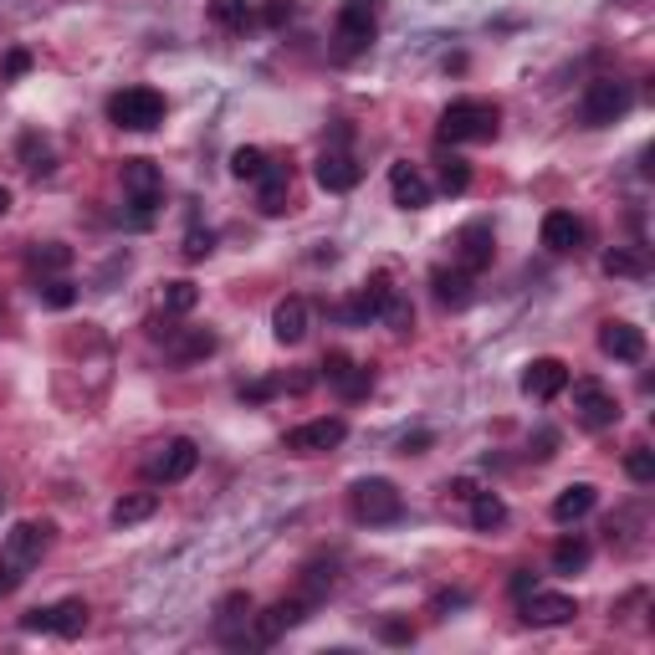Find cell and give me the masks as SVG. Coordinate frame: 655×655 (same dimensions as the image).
Masks as SVG:
<instances>
[{
	"instance_id": "1",
	"label": "cell",
	"mask_w": 655,
	"mask_h": 655,
	"mask_svg": "<svg viewBox=\"0 0 655 655\" xmlns=\"http://www.w3.org/2000/svg\"><path fill=\"white\" fill-rule=\"evenodd\" d=\"M47 548H52V522H16L6 533V548H0V599L21 589V579L36 569Z\"/></svg>"
},
{
	"instance_id": "2",
	"label": "cell",
	"mask_w": 655,
	"mask_h": 655,
	"mask_svg": "<svg viewBox=\"0 0 655 655\" xmlns=\"http://www.w3.org/2000/svg\"><path fill=\"white\" fill-rule=\"evenodd\" d=\"M497 128H502V113L487 98H456L441 113V139L446 144H492Z\"/></svg>"
},
{
	"instance_id": "3",
	"label": "cell",
	"mask_w": 655,
	"mask_h": 655,
	"mask_svg": "<svg viewBox=\"0 0 655 655\" xmlns=\"http://www.w3.org/2000/svg\"><path fill=\"white\" fill-rule=\"evenodd\" d=\"M348 512H354V522H364V528H384V522H400L405 497L389 476H364V482L348 487Z\"/></svg>"
},
{
	"instance_id": "4",
	"label": "cell",
	"mask_w": 655,
	"mask_h": 655,
	"mask_svg": "<svg viewBox=\"0 0 655 655\" xmlns=\"http://www.w3.org/2000/svg\"><path fill=\"white\" fill-rule=\"evenodd\" d=\"M123 195H128V226H149L164 200V174L154 159H123Z\"/></svg>"
},
{
	"instance_id": "5",
	"label": "cell",
	"mask_w": 655,
	"mask_h": 655,
	"mask_svg": "<svg viewBox=\"0 0 655 655\" xmlns=\"http://www.w3.org/2000/svg\"><path fill=\"white\" fill-rule=\"evenodd\" d=\"M108 123L123 128V134H149V128L164 123V93H154V87H123V93L108 98Z\"/></svg>"
},
{
	"instance_id": "6",
	"label": "cell",
	"mask_w": 655,
	"mask_h": 655,
	"mask_svg": "<svg viewBox=\"0 0 655 655\" xmlns=\"http://www.w3.org/2000/svg\"><path fill=\"white\" fill-rule=\"evenodd\" d=\"M384 0H343L338 6V57H359L379 31Z\"/></svg>"
},
{
	"instance_id": "7",
	"label": "cell",
	"mask_w": 655,
	"mask_h": 655,
	"mask_svg": "<svg viewBox=\"0 0 655 655\" xmlns=\"http://www.w3.org/2000/svg\"><path fill=\"white\" fill-rule=\"evenodd\" d=\"M630 103H635L630 82H620V77H599V82H589V93H584L579 113H584L589 128H609V123H620V118L630 113Z\"/></svg>"
},
{
	"instance_id": "8",
	"label": "cell",
	"mask_w": 655,
	"mask_h": 655,
	"mask_svg": "<svg viewBox=\"0 0 655 655\" xmlns=\"http://www.w3.org/2000/svg\"><path fill=\"white\" fill-rule=\"evenodd\" d=\"M200 466V446L190 441V435H174V441H164L149 461H144V476L154 487H174V482H185V476Z\"/></svg>"
},
{
	"instance_id": "9",
	"label": "cell",
	"mask_w": 655,
	"mask_h": 655,
	"mask_svg": "<svg viewBox=\"0 0 655 655\" xmlns=\"http://www.w3.org/2000/svg\"><path fill=\"white\" fill-rule=\"evenodd\" d=\"M308 599H282V604H272V609H261V615H251V625H246V650H267V645H277V635H287L292 625H302L308 620Z\"/></svg>"
},
{
	"instance_id": "10",
	"label": "cell",
	"mask_w": 655,
	"mask_h": 655,
	"mask_svg": "<svg viewBox=\"0 0 655 655\" xmlns=\"http://www.w3.org/2000/svg\"><path fill=\"white\" fill-rule=\"evenodd\" d=\"M574 420L584 430H609V425H620V400L599 379H579L574 384Z\"/></svg>"
},
{
	"instance_id": "11",
	"label": "cell",
	"mask_w": 655,
	"mask_h": 655,
	"mask_svg": "<svg viewBox=\"0 0 655 655\" xmlns=\"http://www.w3.org/2000/svg\"><path fill=\"white\" fill-rule=\"evenodd\" d=\"M343 435H348V425L338 415H323V420H308V425L287 430L282 435V451H292V456H323V451L343 446Z\"/></svg>"
},
{
	"instance_id": "12",
	"label": "cell",
	"mask_w": 655,
	"mask_h": 655,
	"mask_svg": "<svg viewBox=\"0 0 655 655\" xmlns=\"http://www.w3.org/2000/svg\"><path fill=\"white\" fill-rule=\"evenodd\" d=\"M451 246H456V267H466L471 277H476V272H487V267H492V256H497V236H492L487 221L461 226Z\"/></svg>"
},
{
	"instance_id": "13",
	"label": "cell",
	"mask_w": 655,
	"mask_h": 655,
	"mask_svg": "<svg viewBox=\"0 0 655 655\" xmlns=\"http://www.w3.org/2000/svg\"><path fill=\"white\" fill-rule=\"evenodd\" d=\"M574 615H579V604L569 594H548V589L522 594V620H528V625H569Z\"/></svg>"
},
{
	"instance_id": "14",
	"label": "cell",
	"mask_w": 655,
	"mask_h": 655,
	"mask_svg": "<svg viewBox=\"0 0 655 655\" xmlns=\"http://www.w3.org/2000/svg\"><path fill=\"white\" fill-rule=\"evenodd\" d=\"M599 348H604L609 359H620V364H640L645 359V328H635L625 318H609L599 328Z\"/></svg>"
},
{
	"instance_id": "15",
	"label": "cell",
	"mask_w": 655,
	"mask_h": 655,
	"mask_svg": "<svg viewBox=\"0 0 655 655\" xmlns=\"http://www.w3.org/2000/svg\"><path fill=\"white\" fill-rule=\"evenodd\" d=\"M563 389H569V364L563 359H533L522 369V395L528 400H553Z\"/></svg>"
},
{
	"instance_id": "16",
	"label": "cell",
	"mask_w": 655,
	"mask_h": 655,
	"mask_svg": "<svg viewBox=\"0 0 655 655\" xmlns=\"http://www.w3.org/2000/svg\"><path fill=\"white\" fill-rule=\"evenodd\" d=\"M430 292H435L441 308L461 313V308H471V297H476V277L466 267H435L430 272Z\"/></svg>"
},
{
	"instance_id": "17",
	"label": "cell",
	"mask_w": 655,
	"mask_h": 655,
	"mask_svg": "<svg viewBox=\"0 0 655 655\" xmlns=\"http://www.w3.org/2000/svg\"><path fill=\"white\" fill-rule=\"evenodd\" d=\"M323 374H328V384H338L343 400H364L369 389H374V369L354 364L348 354H328V359H323Z\"/></svg>"
},
{
	"instance_id": "18",
	"label": "cell",
	"mask_w": 655,
	"mask_h": 655,
	"mask_svg": "<svg viewBox=\"0 0 655 655\" xmlns=\"http://www.w3.org/2000/svg\"><path fill=\"white\" fill-rule=\"evenodd\" d=\"M389 195H395L400 210H425L430 205V180L415 169V164H389Z\"/></svg>"
},
{
	"instance_id": "19",
	"label": "cell",
	"mask_w": 655,
	"mask_h": 655,
	"mask_svg": "<svg viewBox=\"0 0 655 655\" xmlns=\"http://www.w3.org/2000/svg\"><path fill=\"white\" fill-rule=\"evenodd\" d=\"M389 292H395V282H389V272H374L359 292H354V302L343 308V318L348 323H374L379 313H384V302H389Z\"/></svg>"
},
{
	"instance_id": "20",
	"label": "cell",
	"mask_w": 655,
	"mask_h": 655,
	"mask_svg": "<svg viewBox=\"0 0 655 655\" xmlns=\"http://www.w3.org/2000/svg\"><path fill=\"white\" fill-rule=\"evenodd\" d=\"M246 625H251V594H226L221 609H215V635L246 650Z\"/></svg>"
},
{
	"instance_id": "21",
	"label": "cell",
	"mask_w": 655,
	"mask_h": 655,
	"mask_svg": "<svg viewBox=\"0 0 655 655\" xmlns=\"http://www.w3.org/2000/svg\"><path fill=\"white\" fill-rule=\"evenodd\" d=\"M543 246L558 251V256L579 251V246H584V221H579L574 210H548V215H543Z\"/></svg>"
},
{
	"instance_id": "22",
	"label": "cell",
	"mask_w": 655,
	"mask_h": 655,
	"mask_svg": "<svg viewBox=\"0 0 655 655\" xmlns=\"http://www.w3.org/2000/svg\"><path fill=\"white\" fill-rule=\"evenodd\" d=\"M313 174H318V185H323L328 195H343V190H354V185H359V174H364V169H359V159H354V154L328 149V154L318 159V169H313Z\"/></svg>"
},
{
	"instance_id": "23",
	"label": "cell",
	"mask_w": 655,
	"mask_h": 655,
	"mask_svg": "<svg viewBox=\"0 0 655 655\" xmlns=\"http://www.w3.org/2000/svg\"><path fill=\"white\" fill-rule=\"evenodd\" d=\"M287 195H292V169L267 159V169H261V180H256V205H261V215H282V210H287Z\"/></svg>"
},
{
	"instance_id": "24",
	"label": "cell",
	"mask_w": 655,
	"mask_h": 655,
	"mask_svg": "<svg viewBox=\"0 0 655 655\" xmlns=\"http://www.w3.org/2000/svg\"><path fill=\"white\" fill-rule=\"evenodd\" d=\"M272 338H277L282 348H292V343L308 338V302H302V297H282L277 313H272Z\"/></svg>"
},
{
	"instance_id": "25",
	"label": "cell",
	"mask_w": 655,
	"mask_h": 655,
	"mask_svg": "<svg viewBox=\"0 0 655 655\" xmlns=\"http://www.w3.org/2000/svg\"><path fill=\"white\" fill-rule=\"evenodd\" d=\"M599 507V487H589V482H574V487H563L558 497H553V522H584L589 512Z\"/></svg>"
},
{
	"instance_id": "26",
	"label": "cell",
	"mask_w": 655,
	"mask_h": 655,
	"mask_svg": "<svg viewBox=\"0 0 655 655\" xmlns=\"http://www.w3.org/2000/svg\"><path fill=\"white\" fill-rule=\"evenodd\" d=\"M471 528H476V533L507 528V502H502L497 492H471Z\"/></svg>"
},
{
	"instance_id": "27",
	"label": "cell",
	"mask_w": 655,
	"mask_h": 655,
	"mask_svg": "<svg viewBox=\"0 0 655 655\" xmlns=\"http://www.w3.org/2000/svg\"><path fill=\"white\" fill-rule=\"evenodd\" d=\"M604 272L609 277H645L650 256H645V246H615V251H604Z\"/></svg>"
},
{
	"instance_id": "28",
	"label": "cell",
	"mask_w": 655,
	"mask_h": 655,
	"mask_svg": "<svg viewBox=\"0 0 655 655\" xmlns=\"http://www.w3.org/2000/svg\"><path fill=\"white\" fill-rule=\"evenodd\" d=\"M154 507H159L154 492H128V497H118V502H113V528H134V522L154 517Z\"/></svg>"
},
{
	"instance_id": "29",
	"label": "cell",
	"mask_w": 655,
	"mask_h": 655,
	"mask_svg": "<svg viewBox=\"0 0 655 655\" xmlns=\"http://www.w3.org/2000/svg\"><path fill=\"white\" fill-rule=\"evenodd\" d=\"M210 354H215V333H210V328H190L180 343L169 348L174 364H200V359H210Z\"/></svg>"
},
{
	"instance_id": "30",
	"label": "cell",
	"mask_w": 655,
	"mask_h": 655,
	"mask_svg": "<svg viewBox=\"0 0 655 655\" xmlns=\"http://www.w3.org/2000/svg\"><path fill=\"white\" fill-rule=\"evenodd\" d=\"M82 630H87V604H82V599H62V604H52V635L77 640Z\"/></svg>"
},
{
	"instance_id": "31",
	"label": "cell",
	"mask_w": 655,
	"mask_h": 655,
	"mask_svg": "<svg viewBox=\"0 0 655 655\" xmlns=\"http://www.w3.org/2000/svg\"><path fill=\"white\" fill-rule=\"evenodd\" d=\"M72 267V246L47 241V246H31V272H67Z\"/></svg>"
},
{
	"instance_id": "32",
	"label": "cell",
	"mask_w": 655,
	"mask_h": 655,
	"mask_svg": "<svg viewBox=\"0 0 655 655\" xmlns=\"http://www.w3.org/2000/svg\"><path fill=\"white\" fill-rule=\"evenodd\" d=\"M584 563H589V543H584V538H563V543L553 548V569H558V574H579Z\"/></svg>"
},
{
	"instance_id": "33",
	"label": "cell",
	"mask_w": 655,
	"mask_h": 655,
	"mask_svg": "<svg viewBox=\"0 0 655 655\" xmlns=\"http://www.w3.org/2000/svg\"><path fill=\"white\" fill-rule=\"evenodd\" d=\"M210 21L226 31H246L251 11H246V0H210Z\"/></svg>"
},
{
	"instance_id": "34",
	"label": "cell",
	"mask_w": 655,
	"mask_h": 655,
	"mask_svg": "<svg viewBox=\"0 0 655 655\" xmlns=\"http://www.w3.org/2000/svg\"><path fill=\"white\" fill-rule=\"evenodd\" d=\"M36 297L47 302V308H72V302H77V287H72L67 277H41V282H36Z\"/></svg>"
},
{
	"instance_id": "35",
	"label": "cell",
	"mask_w": 655,
	"mask_h": 655,
	"mask_svg": "<svg viewBox=\"0 0 655 655\" xmlns=\"http://www.w3.org/2000/svg\"><path fill=\"white\" fill-rule=\"evenodd\" d=\"M195 302H200V287L195 282H164V313H190L195 308Z\"/></svg>"
},
{
	"instance_id": "36",
	"label": "cell",
	"mask_w": 655,
	"mask_h": 655,
	"mask_svg": "<svg viewBox=\"0 0 655 655\" xmlns=\"http://www.w3.org/2000/svg\"><path fill=\"white\" fill-rule=\"evenodd\" d=\"M389 328H395V333H410V323H415V308H410V297L395 287V292H389V302H384V313H379Z\"/></svg>"
},
{
	"instance_id": "37",
	"label": "cell",
	"mask_w": 655,
	"mask_h": 655,
	"mask_svg": "<svg viewBox=\"0 0 655 655\" xmlns=\"http://www.w3.org/2000/svg\"><path fill=\"white\" fill-rule=\"evenodd\" d=\"M625 471H630V482H635V487H650V482H655V451H650V446H630Z\"/></svg>"
},
{
	"instance_id": "38",
	"label": "cell",
	"mask_w": 655,
	"mask_h": 655,
	"mask_svg": "<svg viewBox=\"0 0 655 655\" xmlns=\"http://www.w3.org/2000/svg\"><path fill=\"white\" fill-rule=\"evenodd\" d=\"M466 185H471V164L466 159H441V190L446 195H466Z\"/></svg>"
},
{
	"instance_id": "39",
	"label": "cell",
	"mask_w": 655,
	"mask_h": 655,
	"mask_svg": "<svg viewBox=\"0 0 655 655\" xmlns=\"http://www.w3.org/2000/svg\"><path fill=\"white\" fill-rule=\"evenodd\" d=\"M261 169H267V154H261V149H236L231 154V174H236V180H261Z\"/></svg>"
},
{
	"instance_id": "40",
	"label": "cell",
	"mask_w": 655,
	"mask_h": 655,
	"mask_svg": "<svg viewBox=\"0 0 655 655\" xmlns=\"http://www.w3.org/2000/svg\"><path fill=\"white\" fill-rule=\"evenodd\" d=\"M21 159H26L31 174H52V149H47V139L26 134V139H21Z\"/></svg>"
},
{
	"instance_id": "41",
	"label": "cell",
	"mask_w": 655,
	"mask_h": 655,
	"mask_svg": "<svg viewBox=\"0 0 655 655\" xmlns=\"http://www.w3.org/2000/svg\"><path fill=\"white\" fill-rule=\"evenodd\" d=\"M215 251V231H200V226H190V236H185V261H205Z\"/></svg>"
},
{
	"instance_id": "42",
	"label": "cell",
	"mask_w": 655,
	"mask_h": 655,
	"mask_svg": "<svg viewBox=\"0 0 655 655\" xmlns=\"http://www.w3.org/2000/svg\"><path fill=\"white\" fill-rule=\"evenodd\" d=\"M277 389H282L277 379H261V384H251V389H241V400H246V405H261V400H272V395H277Z\"/></svg>"
},
{
	"instance_id": "43",
	"label": "cell",
	"mask_w": 655,
	"mask_h": 655,
	"mask_svg": "<svg viewBox=\"0 0 655 655\" xmlns=\"http://www.w3.org/2000/svg\"><path fill=\"white\" fill-rule=\"evenodd\" d=\"M292 16V0H267V11H261V21H267V26H282Z\"/></svg>"
},
{
	"instance_id": "44",
	"label": "cell",
	"mask_w": 655,
	"mask_h": 655,
	"mask_svg": "<svg viewBox=\"0 0 655 655\" xmlns=\"http://www.w3.org/2000/svg\"><path fill=\"white\" fill-rule=\"evenodd\" d=\"M21 630H52V609H31V615H21Z\"/></svg>"
},
{
	"instance_id": "45",
	"label": "cell",
	"mask_w": 655,
	"mask_h": 655,
	"mask_svg": "<svg viewBox=\"0 0 655 655\" xmlns=\"http://www.w3.org/2000/svg\"><path fill=\"white\" fill-rule=\"evenodd\" d=\"M446 492H451L456 502H471V492H476V482H471V476H456V482H451Z\"/></svg>"
},
{
	"instance_id": "46",
	"label": "cell",
	"mask_w": 655,
	"mask_h": 655,
	"mask_svg": "<svg viewBox=\"0 0 655 655\" xmlns=\"http://www.w3.org/2000/svg\"><path fill=\"white\" fill-rule=\"evenodd\" d=\"M26 67H31V57H26V52H11V57H6V77H21Z\"/></svg>"
},
{
	"instance_id": "47",
	"label": "cell",
	"mask_w": 655,
	"mask_h": 655,
	"mask_svg": "<svg viewBox=\"0 0 655 655\" xmlns=\"http://www.w3.org/2000/svg\"><path fill=\"white\" fill-rule=\"evenodd\" d=\"M425 446H430V435H425V430H420V435H405V456H420Z\"/></svg>"
},
{
	"instance_id": "48",
	"label": "cell",
	"mask_w": 655,
	"mask_h": 655,
	"mask_svg": "<svg viewBox=\"0 0 655 655\" xmlns=\"http://www.w3.org/2000/svg\"><path fill=\"white\" fill-rule=\"evenodd\" d=\"M528 589H533V574H512V594H517V599L528 594Z\"/></svg>"
},
{
	"instance_id": "49",
	"label": "cell",
	"mask_w": 655,
	"mask_h": 655,
	"mask_svg": "<svg viewBox=\"0 0 655 655\" xmlns=\"http://www.w3.org/2000/svg\"><path fill=\"white\" fill-rule=\"evenodd\" d=\"M6 210H11V190L0 185V221H6Z\"/></svg>"
}]
</instances>
